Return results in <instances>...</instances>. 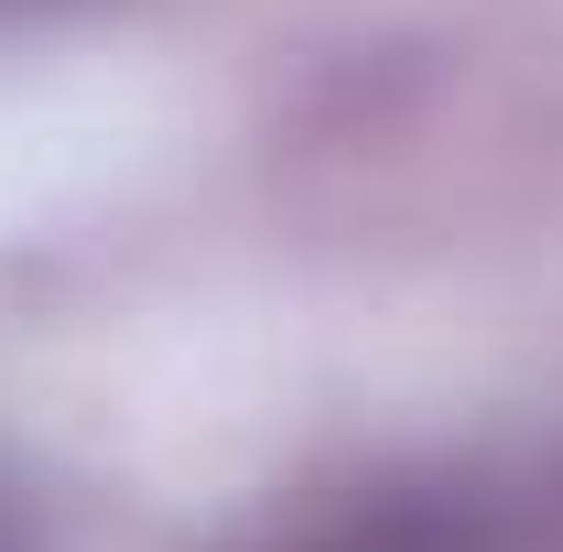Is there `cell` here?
<instances>
[{"label": "cell", "mask_w": 563, "mask_h": 552, "mask_svg": "<svg viewBox=\"0 0 563 552\" xmlns=\"http://www.w3.org/2000/svg\"><path fill=\"white\" fill-rule=\"evenodd\" d=\"M261 552H498V520L477 509V487L357 477V487H314L292 520H272Z\"/></svg>", "instance_id": "cell-1"}]
</instances>
